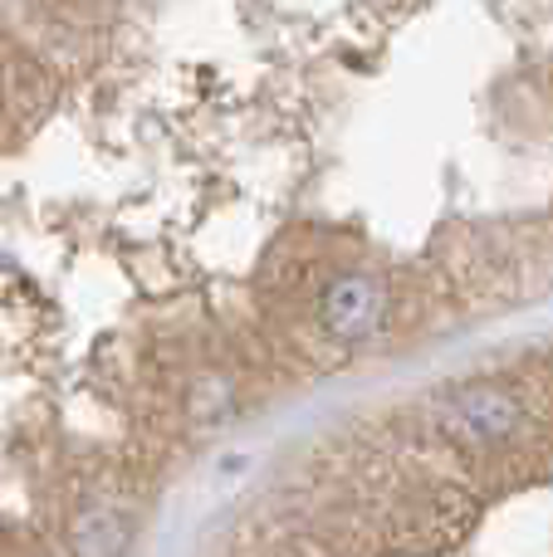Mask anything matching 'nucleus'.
I'll use <instances>...</instances> for the list:
<instances>
[{
	"label": "nucleus",
	"mask_w": 553,
	"mask_h": 557,
	"mask_svg": "<svg viewBox=\"0 0 553 557\" xmlns=\"http://www.w3.org/2000/svg\"><path fill=\"white\" fill-rule=\"evenodd\" d=\"M388 318V288L372 274H339L319 298V323L339 343H368Z\"/></svg>",
	"instance_id": "f03ea898"
},
{
	"label": "nucleus",
	"mask_w": 553,
	"mask_h": 557,
	"mask_svg": "<svg viewBox=\"0 0 553 557\" xmlns=\"http://www.w3.org/2000/svg\"><path fill=\"white\" fill-rule=\"evenodd\" d=\"M519 401L509 386L500 382H470L460 392H451L446 411H441V425L456 445H500L519 431Z\"/></svg>",
	"instance_id": "f257e3e1"
},
{
	"label": "nucleus",
	"mask_w": 553,
	"mask_h": 557,
	"mask_svg": "<svg viewBox=\"0 0 553 557\" xmlns=\"http://www.w3.org/2000/svg\"><path fill=\"white\" fill-rule=\"evenodd\" d=\"M64 543L69 557H123L127 543H133V523L118 509H108V504H88V509H78L69 519Z\"/></svg>",
	"instance_id": "7ed1b4c3"
}]
</instances>
